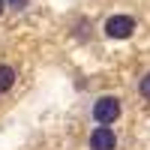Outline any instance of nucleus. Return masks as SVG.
Instances as JSON below:
<instances>
[{
	"instance_id": "obj_1",
	"label": "nucleus",
	"mask_w": 150,
	"mask_h": 150,
	"mask_svg": "<svg viewBox=\"0 0 150 150\" xmlns=\"http://www.w3.org/2000/svg\"><path fill=\"white\" fill-rule=\"evenodd\" d=\"M120 114H123V102H120V96H111V93L99 96L96 102H93V108H90V117H93L96 123H102V126L117 123Z\"/></svg>"
},
{
	"instance_id": "obj_2",
	"label": "nucleus",
	"mask_w": 150,
	"mask_h": 150,
	"mask_svg": "<svg viewBox=\"0 0 150 150\" xmlns=\"http://www.w3.org/2000/svg\"><path fill=\"white\" fill-rule=\"evenodd\" d=\"M135 30H138V24H135L132 15H111L105 21V27H102V33L108 39H129Z\"/></svg>"
},
{
	"instance_id": "obj_3",
	"label": "nucleus",
	"mask_w": 150,
	"mask_h": 150,
	"mask_svg": "<svg viewBox=\"0 0 150 150\" xmlns=\"http://www.w3.org/2000/svg\"><path fill=\"white\" fill-rule=\"evenodd\" d=\"M87 147H90V150H117V135H114V129L99 123V126L90 132V138H87Z\"/></svg>"
},
{
	"instance_id": "obj_4",
	"label": "nucleus",
	"mask_w": 150,
	"mask_h": 150,
	"mask_svg": "<svg viewBox=\"0 0 150 150\" xmlns=\"http://www.w3.org/2000/svg\"><path fill=\"white\" fill-rule=\"evenodd\" d=\"M18 81V69L9 63H0V93H9Z\"/></svg>"
},
{
	"instance_id": "obj_5",
	"label": "nucleus",
	"mask_w": 150,
	"mask_h": 150,
	"mask_svg": "<svg viewBox=\"0 0 150 150\" xmlns=\"http://www.w3.org/2000/svg\"><path fill=\"white\" fill-rule=\"evenodd\" d=\"M138 93H141L144 99H150V72L141 75V81H138Z\"/></svg>"
},
{
	"instance_id": "obj_6",
	"label": "nucleus",
	"mask_w": 150,
	"mask_h": 150,
	"mask_svg": "<svg viewBox=\"0 0 150 150\" xmlns=\"http://www.w3.org/2000/svg\"><path fill=\"white\" fill-rule=\"evenodd\" d=\"M3 3H6V9H12V12H24V9L30 6V0H3Z\"/></svg>"
},
{
	"instance_id": "obj_7",
	"label": "nucleus",
	"mask_w": 150,
	"mask_h": 150,
	"mask_svg": "<svg viewBox=\"0 0 150 150\" xmlns=\"http://www.w3.org/2000/svg\"><path fill=\"white\" fill-rule=\"evenodd\" d=\"M3 12H6V3H3V0H0V18H3Z\"/></svg>"
}]
</instances>
